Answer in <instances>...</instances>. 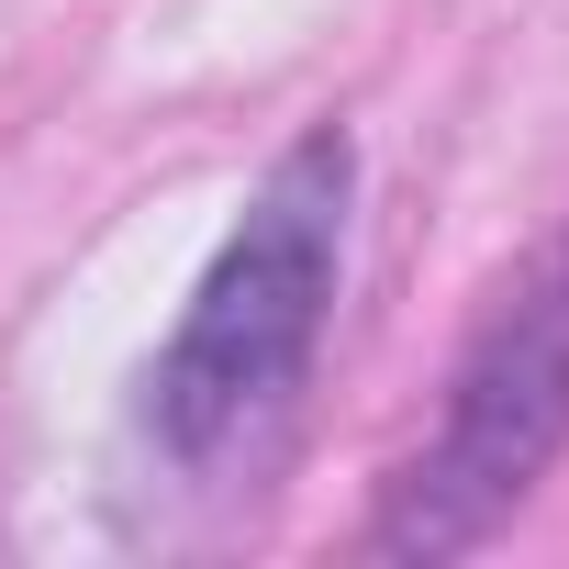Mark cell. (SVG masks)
<instances>
[{"instance_id": "cell-1", "label": "cell", "mask_w": 569, "mask_h": 569, "mask_svg": "<svg viewBox=\"0 0 569 569\" xmlns=\"http://www.w3.org/2000/svg\"><path fill=\"white\" fill-rule=\"evenodd\" d=\"M347 201H358V146L336 123H313L257 179V201L201 268L179 336L146 369V436L168 469H223L302 402L336 279H347Z\"/></svg>"}, {"instance_id": "cell-2", "label": "cell", "mask_w": 569, "mask_h": 569, "mask_svg": "<svg viewBox=\"0 0 569 569\" xmlns=\"http://www.w3.org/2000/svg\"><path fill=\"white\" fill-rule=\"evenodd\" d=\"M569 447V234L502 291V313L469 336L436 436L391 469L369 558H458L480 547Z\"/></svg>"}]
</instances>
